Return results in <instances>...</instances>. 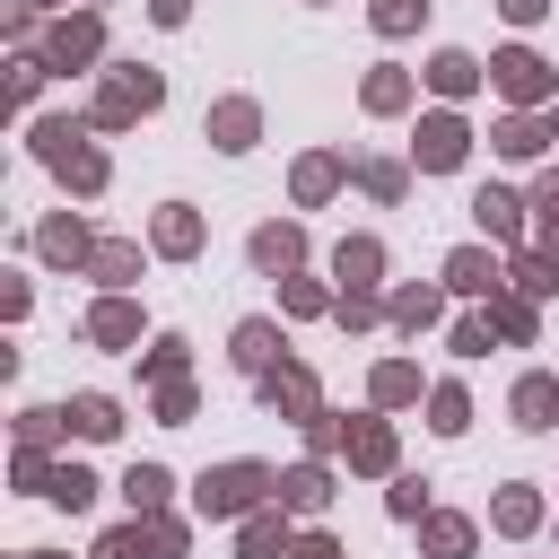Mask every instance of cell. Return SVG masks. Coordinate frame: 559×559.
<instances>
[{"label": "cell", "mask_w": 559, "mask_h": 559, "mask_svg": "<svg viewBox=\"0 0 559 559\" xmlns=\"http://www.w3.org/2000/svg\"><path fill=\"white\" fill-rule=\"evenodd\" d=\"M262 489H280V472H262V463H227V472L201 480V515H245Z\"/></svg>", "instance_id": "obj_1"}, {"label": "cell", "mask_w": 559, "mask_h": 559, "mask_svg": "<svg viewBox=\"0 0 559 559\" xmlns=\"http://www.w3.org/2000/svg\"><path fill=\"white\" fill-rule=\"evenodd\" d=\"M44 498H52V507H87V498H96V480L70 463V472H52V480H44Z\"/></svg>", "instance_id": "obj_23"}, {"label": "cell", "mask_w": 559, "mask_h": 559, "mask_svg": "<svg viewBox=\"0 0 559 559\" xmlns=\"http://www.w3.org/2000/svg\"><path fill=\"white\" fill-rule=\"evenodd\" d=\"M515 288H524V297H550V288H559V253H524Z\"/></svg>", "instance_id": "obj_21"}, {"label": "cell", "mask_w": 559, "mask_h": 559, "mask_svg": "<svg viewBox=\"0 0 559 559\" xmlns=\"http://www.w3.org/2000/svg\"><path fill=\"white\" fill-rule=\"evenodd\" d=\"M271 349H280V332H271V323H245V332H236V367H253V376H262V367H271Z\"/></svg>", "instance_id": "obj_18"}, {"label": "cell", "mask_w": 559, "mask_h": 559, "mask_svg": "<svg viewBox=\"0 0 559 559\" xmlns=\"http://www.w3.org/2000/svg\"><path fill=\"white\" fill-rule=\"evenodd\" d=\"M341 280H349V288H376V245H367V236L341 245Z\"/></svg>", "instance_id": "obj_24"}, {"label": "cell", "mask_w": 559, "mask_h": 559, "mask_svg": "<svg viewBox=\"0 0 559 559\" xmlns=\"http://www.w3.org/2000/svg\"><path fill=\"white\" fill-rule=\"evenodd\" d=\"M498 9H507V17H542L550 0H498Z\"/></svg>", "instance_id": "obj_38"}, {"label": "cell", "mask_w": 559, "mask_h": 559, "mask_svg": "<svg viewBox=\"0 0 559 559\" xmlns=\"http://www.w3.org/2000/svg\"><path fill=\"white\" fill-rule=\"evenodd\" d=\"M411 148H419V166H437V175H445V166H463V122H454V114H428Z\"/></svg>", "instance_id": "obj_5"}, {"label": "cell", "mask_w": 559, "mask_h": 559, "mask_svg": "<svg viewBox=\"0 0 559 559\" xmlns=\"http://www.w3.org/2000/svg\"><path fill=\"white\" fill-rule=\"evenodd\" d=\"M297 253H306V236H297V227H262V236H253V262H262V271H288Z\"/></svg>", "instance_id": "obj_13"}, {"label": "cell", "mask_w": 559, "mask_h": 559, "mask_svg": "<svg viewBox=\"0 0 559 559\" xmlns=\"http://www.w3.org/2000/svg\"><path fill=\"white\" fill-rule=\"evenodd\" d=\"M87 52H96V26H87V17H79V26H61V61H87Z\"/></svg>", "instance_id": "obj_35"}, {"label": "cell", "mask_w": 559, "mask_h": 559, "mask_svg": "<svg viewBox=\"0 0 559 559\" xmlns=\"http://www.w3.org/2000/svg\"><path fill=\"white\" fill-rule=\"evenodd\" d=\"M210 131H218V148H253V105H245V96H227V105L210 114Z\"/></svg>", "instance_id": "obj_11"}, {"label": "cell", "mask_w": 559, "mask_h": 559, "mask_svg": "<svg viewBox=\"0 0 559 559\" xmlns=\"http://www.w3.org/2000/svg\"><path fill=\"white\" fill-rule=\"evenodd\" d=\"M271 498H280V507H297V515H314V507L332 498V472H323V463H297V472L271 489Z\"/></svg>", "instance_id": "obj_6"}, {"label": "cell", "mask_w": 559, "mask_h": 559, "mask_svg": "<svg viewBox=\"0 0 559 559\" xmlns=\"http://www.w3.org/2000/svg\"><path fill=\"white\" fill-rule=\"evenodd\" d=\"M411 393H419V376H411L402 358H393V367H376V402H411Z\"/></svg>", "instance_id": "obj_29"}, {"label": "cell", "mask_w": 559, "mask_h": 559, "mask_svg": "<svg viewBox=\"0 0 559 559\" xmlns=\"http://www.w3.org/2000/svg\"><path fill=\"white\" fill-rule=\"evenodd\" d=\"M402 96H411V79H402V70H376V79H367V105H376V114H393Z\"/></svg>", "instance_id": "obj_26"}, {"label": "cell", "mask_w": 559, "mask_h": 559, "mask_svg": "<svg viewBox=\"0 0 559 559\" xmlns=\"http://www.w3.org/2000/svg\"><path fill=\"white\" fill-rule=\"evenodd\" d=\"M332 175H341V157H306V166H297V192H306V201H323V192H332Z\"/></svg>", "instance_id": "obj_27"}, {"label": "cell", "mask_w": 559, "mask_h": 559, "mask_svg": "<svg viewBox=\"0 0 559 559\" xmlns=\"http://www.w3.org/2000/svg\"><path fill=\"white\" fill-rule=\"evenodd\" d=\"M472 210H480V227H489V236H515V227H524V201H515V192H498V183H489Z\"/></svg>", "instance_id": "obj_12"}, {"label": "cell", "mask_w": 559, "mask_h": 559, "mask_svg": "<svg viewBox=\"0 0 559 559\" xmlns=\"http://www.w3.org/2000/svg\"><path fill=\"white\" fill-rule=\"evenodd\" d=\"M157 245H166V253H192V245H201V218H192V210L175 201V210L157 218Z\"/></svg>", "instance_id": "obj_17"}, {"label": "cell", "mask_w": 559, "mask_h": 559, "mask_svg": "<svg viewBox=\"0 0 559 559\" xmlns=\"http://www.w3.org/2000/svg\"><path fill=\"white\" fill-rule=\"evenodd\" d=\"M445 288H463V297H480V288H498V262H489V253H472V245H463V253H454V262H445Z\"/></svg>", "instance_id": "obj_9"}, {"label": "cell", "mask_w": 559, "mask_h": 559, "mask_svg": "<svg viewBox=\"0 0 559 559\" xmlns=\"http://www.w3.org/2000/svg\"><path fill=\"white\" fill-rule=\"evenodd\" d=\"M44 157H52L79 192H96V183H105V157H96V148H79V131H70V122H44Z\"/></svg>", "instance_id": "obj_3"}, {"label": "cell", "mask_w": 559, "mask_h": 559, "mask_svg": "<svg viewBox=\"0 0 559 559\" xmlns=\"http://www.w3.org/2000/svg\"><path fill=\"white\" fill-rule=\"evenodd\" d=\"M393 323H402V332L437 323V288H402V297H393Z\"/></svg>", "instance_id": "obj_22"}, {"label": "cell", "mask_w": 559, "mask_h": 559, "mask_svg": "<svg viewBox=\"0 0 559 559\" xmlns=\"http://www.w3.org/2000/svg\"><path fill=\"white\" fill-rule=\"evenodd\" d=\"M87 332H96V341H131L140 323H131V306H96V323H87Z\"/></svg>", "instance_id": "obj_31"}, {"label": "cell", "mask_w": 559, "mask_h": 559, "mask_svg": "<svg viewBox=\"0 0 559 559\" xmlns=\"http://www.w3.org/2000/svg\"><path fill=\"white\" fill-rule=\"evenodd\" d=\"M489 323H498V332H515V341H524V332H533V297H498V306H489Z\"/></svg>", "instance_id": "obj_28"}, {"label": "cell", "mask_w": 559, "mask_h": 559, "mask_svg": "<svg viewBox=\"0 0 559 559\" xmlns=\"http://www.w3.org/2000/svg\"><path fill=\"white\" fill-rule=\"evenodd\" d=\"M166 87H157V70H114L105 79V105H96V122H131V114H148Z\"/></svg>", "instance_id": "obj_2"}, {"label": "cell", "mask_w": 559, "mask_h": 559, "mask_svg": "<svg viewBox=\"0 0 559 559\" xmlns=\"http://www.w3.org/2000/svg\"><path fill=\"white\" fill-rule=\"evenodd\" d=\"M245 559H280V524H271V515L245 524Z\"/></svg>", "instance_id": "obj_34"}, {"label": "cell", "mask_w": 559, "mask_h": 559, "mask_svg": "<svg viewBox=\"0 0 559 559\" xmlns=\"http://www.w3.org/2000/svg\"><path fill=\"white\" fill-rule=\"evenodd\" d=\"M428 507V480H393V515H419Z\"/></svg>", "instance_id": "obj_36"}, {"label": "cell", "mask_w": 559, "mask_h": 559, "mask_svg": "<svg viewBox=\"0 0 559 559\" xmlns=\"http://www.w3.org/2000/svg\"><path fill=\"white\" fill-rule=\"evenodd\" d=\"M148 9H157V17H166V26H175V17H183V0H148Z\"/></svg>", "instance_id": "obj_39"}, {"label": "cell", "mask_w": 559, "mask_h": 559, "mask_svg": "<svg viewBox=\"0 0 559 559\" xmlns=\"http://www.w3.org/2000/svg\"><path fill=\"white\" fill-rule=\"evenodd\" d=\"M550 411H559V384L550 376H524L515 384V428H550Z\"/></svg>", "instance_id": "obj_7"}, {"label": "cell", "mask_w": 559, "mask_h": 559, "mask_svg": "<svg viewBox=\"0 0 559 559\" xmlns=\"http://www.w3.org/2000/svg\"><path fill=\"white\" fill-rule=\"evenodd\" d=\"M419 9H428V0H376V26L402 35V26H419Z\"/></svg>", "instance_id": "obj_32"}, {"label": "cell", "mask_w": 559, "mask_h": 559, "mask_svg": "<svg viewBox=\"0 0 559 559\" xmlns=\"http://www.w3.org/2000/svg\"><path fill=\"white\" fill-rule=\"evenodd\" d=\"M262 393H271V402H288L297 419H323V411H314V376H306V367H280V376H271Z\"/></svg>", "instance_id": "obj_10"}, {"label": "cell", "mask_w": 559, "mask_h": 559, "mask_svg": "<svg viewBox=\"0 0 559 559\" xmlns=\"http://www.w3.org/2000/svg\"><path fill=\"white\" fill-rule=\"evenodd\" d=\"M70 428H79V437H114L122 419H114V402H105V393H79V402H70Z\"/></svg>", "instance_id": "obj_14"}, {"label": "cell", "mask_w": 559, "mask_h": 559, "mask_svg": "<svg viewBox=\"0 0 559 559\" xmlns=\"http://www.w3.org/2000/svg\"><path fill=\"white\" fill-rule=\"evenodd\" d=\"M428 550H437V559H463V550H472V524H463V515H428Z\"/></svg>", "instance_id": "obj_20"}, {"label": "cell", "mask_w": 559, "mask_h": 559, "mask_svg": "<svg viewBox=\"0 0 559 559\" xmlns=\"http://www.w3.org/2000/svg\"><path fill=\"white\" fill-rule=\"evenodd\" d=\"M542 140H550V122H533V114H515V122H498V148H507V157H533Z\"/></svg>", "instance_id": "obj_16"}, {"label": "cell", "mask_w": 559, "mask_h": 559, "mask_svg": "<svg viewBox=\"0 0 559 559\" xmlns=\"http://www.w3.org/2000/svg\"><path fill=\"white\" fill-rule=\"evenodd\" d=\"M349 463H367V472H384V463H393V437H384L376 419H358V428H349Z\"/></svg>", "instance_id": "obj_15"}, {"label": "cell", "mask_w": 559, "mask_h": 559, "mask_svg": "<svg viewBox=\"0 0 559 559\" xmlns=\"http://www.w3.org/2000/svg\"><path fill=\"white\" fill-rule=\"evenodd\" d=\"M533 515H542L533 489H507V498H498V524H507V533H533Z\"/></svg>", "instance_id": "obj_30"}, {"label": "cell", "mask_w": 559, "mask_h": 559, "mask_svg": "<svg viewBox=\"0 0 559 559\" xmlns=\"http://www.w3.org/2000/svg\"><path fill=\"white\" fill-rule=\"evenodd\" d=\"M297 559H341V550H332L323 533H306V542H297Z\"/></svg>", "instance_id": "obj_37"}, {"label": "cell", "mask_w": 559, "mask_h": 559, "mask_svg": "<svg viewBox=\"0 0 559 559\" xmlns=\"http://www.w3.org/2000/svg\"><path fill=\"white\" fill-rule=\"evenodd\" d=\"M489 79H498V87H507L515 105L550 96V61H542V52H524V44H515V52H498V61H489Z\"/></svg>", "instance_id": "obj_4"}, {"label": "cell", "mask_w": 559, "mask_h": 559, "mask_svg": "<svg viewBox=\"0 0 559 559\" xmlns=\"http://www.w3.org/2000/svg\"><path fill=\"white\" fill-rule=\"evenodd\" d=\"M428 79H437V96H472V87H480V61H472V52H437Z\"/></svg>", "instance_id": "obj_8"}, {"label": "cell", "mask_w": 559, "mask_h": 559, "mask_svg": "<svg viewBox=\"0 0 559 559\" xmlns=\"http://www.w3.org/2000/svg\"><path fill=\"white\" fill-rule=\"evenodd\" d=\"M428 411H437V428H445V437H454V428L472 419V402H463V384H437V393H428Z\"/></svg>", "instance_id": "obj_25"}, {"label": "cell", "mask_w": 559, "mask_h": 559, "mask_svg": "<svg viewBox=\"0 0 559 559\" xmlns=\"http://www.w3.org/2000/svg\"><path fill=\"white\" fill-rule=\"evenodd\" d=\"M122 489H131V507H140V515H157V507H166V489H175V480H166V472H157V463H140V472H131V480H122Z\"/></svg>", "instance_id": "obj_19"}, {"label": "cell", "mask_w": 559, "mask_h": 559, "mask_svg": "<svg viewBox=\"0 0 559 559\" xmlns=\"http://www.w3.org/2000/svg\"><path fill=\"white\" fill-rule=\"evenodd\" d=\"M533 210H542V245H550V253H559V175H550V183H542V192H533Z\"/></svg>", "instance_id": "obj_33"}]
</instances>
